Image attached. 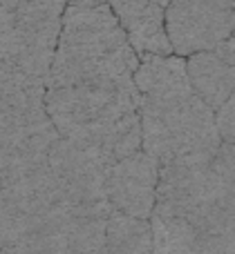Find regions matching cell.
<instances>
[{"mask_svg": "<svg viewBox=\"0 0 235 254\" xmlns=\"http://www.w3.org/2000/svg\"><path fill=\"white\" fill-rule=\"evenodd\" d=\"M45 110L61 138L94 152L108 165L141 149V94L134 83L49 87Z\"/></svg>", "mask_w": 235, "mask_h": 254, "instance_id": "cell-1", "label": "cell"}, {"mask_svg": "<svg viewBox=\"0 0 235 254\" xmlns=\"http://www.w3.org/2000/svg\"><path fill=\"white\" fill-rule=\"evenodd\" d=\"M137 67L139 56L110 2L67 4L47 89L83 83H134Z\"/></svg>", "mask_w": 235, "mask_h": 254, "instance_id": "cell-2", "label": "cell"}, {"mask_svg": "<svg viewBox=\"0 0 235 254\" xmlns=\"http://www.w3.org/2000/svg\"><path fill=\"white\" fill-rule=\"evenodd\" d=\"M141 149L159 163L179 156H213L222 145L215 112L195 92L168 101L141 98Z\"/></svg>", "mask_w": 235, "mask_h": 254, "instance_id": "cell-3", "label": "cell"}, {"mask_svg": "<svg viewBox=\"0 0 235 254\" xmlns=\"http://www.w3.org/2000/svg\"><path fill=\"white\" fill-rule=\"evenodd\" d=\"M67 0H16L13 61L31 78L47 85Z\"/></svg>", "mask_w": 235, "mask_h": 254, "instance_id": "cell-4", "label": "cell"}, {"mask_svg": "<svg viewBox=\"0 0 235 254\" xmlns=\"http://www.w3.org/2000/svg\"><path fill=\"white\" fill-rule=\"evenodd\" d=\"M47 163L54 172L63 203L76 212H110L108 201V174L110 167L90 149L70 143L58 136L49 147Z\"/></svg>", "mask_w": 235, "mask_h": 254, "instance_id": "cell-5", "label": "cell"}, {"mask_svg": "<svg viewBox=\"0 0 235 254\" xmlns=\"http://www.w3.org/2000/svg\"><path fill=\"white\" fill-rule=\"evenodd\" d=\"M166 31L177 56L213 52L235 31V0H170Z\"/></svg>", "mask_w": 235, "mask_h": 254, "instance_id": "cell-6", "label": "cell"}, {"mask_svg": "<svg viewBox=\"0 0 235 254\" xmlns=\"http://www.w3.org/2000/svg\"><path fill=\"white\" fill-rule=\"evenodd\" d=\"M161 163L146 149L121 158L110 167L108 174V201L117 212L134 219L150 221L157 205Z\"/></svg>", "mask_w": 235, "mask_h": 254, "instance_id": "cell-7", "label": "cell"}, {"mask_svg": "<svg viewBox=\"0 0 235 254\" xmlns=\"http://www.w3.org/2000/svg\"><path fill=\"white\" fill-rule=\"evenodd\" d=\"M110 7L137 56L175 54L166 31V7L157 0H110Z\"/></svg>", "mask_w": 235, "mask_h": 254, "instance_id": "cell-8", "label": "cell"}, {"mask_svg": "<svg viewBox=\"0 0 235 254\" xmlns=\"http://www.w3.org/2000/svg\"><path fill=\"white\" fill-rule=\"evenodd\" d=\"M141 98L148 101H168V98L193 94L186 71V58L177 54H143L132 76Z\"/></svg>", "mask_w": 235, "mask_h": 254, "instance_id": "cell-9", "label": "cell"}, {"mask_svg": "<svg viewBox=\"0 0 235 254\" xmlns=\"http://www.w3.org/2000/svg\"><path fill=\"white\" fill-rule=\"evenodd\" d=\"M186 71L193 92L213 112H218L235 94V65L229 63L218 49L188 56Z\"/></svg>", "mask_w": 235, "mask_h": 254, "instance_id": "cell-10", "label": "cell"}, {"mask_svg": "<svg viewBox=\"0 0 235 254\" xmlns=\"http://www.w3.org/2000/svg\"><path fill=\"white\" fill-rule=\"evenodd\" d=\"M152 254H197L200 250V230L188 219L157 207L150 216Z\"/></svg>", "mask_w": 235, "mask_h": 254, "instance_id": "cell-11", "label": "cell"}, {"mask_svg": "<svg viewBox=\"0 0 235 254\" xmlns=\"http://www.w3.org/2000/svg\"><path fill=\"white\" fill-rule=\"evenodd\" d=\"M106 250L121 254H152L150 221L134 219L123 212H110L106 228Z\"/></svg>", "mask_w": 235, "mask_h": 254, "instance_id": "cell-12", "label": "cell"}, {"mask_svg": "<svg viewBox=\"0 0 235 254\" xmlns=\"http://www.w3.org/2000/svg\"><path fill=\"white\" fill-rule=\"evenodd\" d=\"M215 121L224 143L235 145V94L215 112Z\"/></svg>", "mask_w": 235, "mask_h": 254, "instance_id": "cell-13", "label": "cell"}, {"mask_svg": "<svg viewBox=\"0 0 235 254\" xmlns=\"http://www.w3.org/2000/svg\"><path fill=\"white\" fill-rule=\"evenodd\" d=\"M218 52L222 54V56L227 58L229 63H233V65H235V31L231 34V38H227L222 45H220Z\"/></svg>", "mask_w": 235, "mask_h": 254, "instance_id": "cell-14", "label": "cell"}, {"mask_svg": "<svg viewBox=\"0 0 235 254\" xmlns=\"http://www.w3.org/2000/svg\"><path fill=\"white\" fill-rule=\"evenodd\" d=\"M110 0H67V4H106Z\"/></svg>", "mask_w": 235, "mask_h": 254, "instance_id": "cell-15", "label": "cell"}, {"mask_svg": "<svg viewBox=\"0 0 235 254\" xmlns=\"http://www.w3.org/2000/svg\"><path fill=\"white\" fill-rule=\"evenodd\" d=\"M157 2H159L161 7H168V2H170V0H157Z\"/></svg>", "mask_w": 235, "mask_h": 254, "instance_id": "cell-16", "label": "cell"}, {"mask_svg": "<svg viewBox=\"0 0 235 254\" xmlns=\"http://www.w3.org/2000/svg\"><path fill=\"white\" fill-rule=\"evenodd\" d=\"M101 254H121V252H112V250H106V248H103V252Z\"/></svg>", "mask_w": 235, "mask_h": 254, "instance_id": "cell-17", "label": "cell"}]
</instances>
